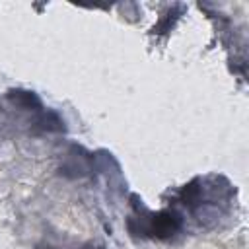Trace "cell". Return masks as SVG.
Here are the masks:
<instances>
[{
  "mask_svg": "<svg viewBox=\"0 0 249 249\" xmlns=\"http://www.w3.org/2000/svg\"><path fill=\"white\" fill-rule=\"evenodd\" d=\"M179 226H181V222L173 212H160V214L152 216L148 231L158 237H169L171 233H175L179 230Z\"/></svg>",
  "mask_w": 249,
  "mask_h": 249,
  "instance_id": "6da1fadb",
  "label": "cell"
},
{
  "mask_svg": "<svg viewBox=\"0 0 249 249\" xmlns=\"http://www.w3.org/2000/svg\"><path fill=\"white\" fill-rule=\"evenodd\" d=\"M10 101L21 109H39L41 107V101L39 97L33 93V91H23V89H12L8 93Z\"/></svg>",
  "mask_w": 249,
  "mask_h": 249,
  "instance_id": "7a4b0ae2",
  "label": "cell"
}]
</instances>
